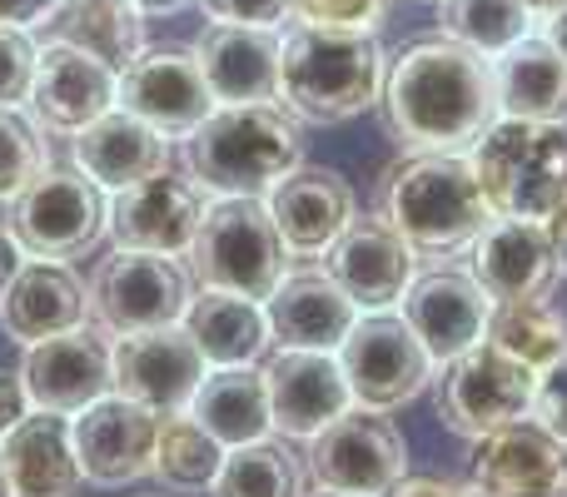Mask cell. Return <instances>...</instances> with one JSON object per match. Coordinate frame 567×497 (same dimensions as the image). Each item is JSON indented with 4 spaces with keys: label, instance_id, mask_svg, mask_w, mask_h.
<instances>
[{
    "label": "cell",
    "instance_id": "cell-1",
    "mask_svg": "<svg viewBox=\"0 0 567 497\" xmlns=\"http://www.w3.org/2000/svg\"><path fill=\"white\" fill-rule=\"evenodd\" d=\"M379 115L389 139L409 149H473L498 120L493 60L449 35L409 40L383 70Z\"/></svg>",
    "mask_w": 567,
    "mask_h": 497
},
{
    "label": "cell",
    "instance_id": "cell-2",
    "mask_svg": "<svg viewBox=\"0 0 567 497\" xmlns=\"http://www.w3.org/2000/svg\"><path fill=\"white\" fill-rule=\"evenodd\" d=\"M379 215L423 253H453L483 235L498 209L478 185V169L458 149H413L393 159L373 189Z\"/></svg>",
    "mask_w": 567,
    "mask_h": 497
},
{
    "label": "cell",
    "instance_id": "cell-3",
    "mask_svg": "<svg viewBox=\"0 0 567 497\" xmlns=\"http://www.w3.org/2000/svg\"><path fill=\"white\" fill-rule=\"evenodd\" d=\"M383 60L373 30L339 25H293L279 35V100L293 120L309 125H343L379 105Z\"/></svg>",
    "mask_w": 567,
    "mask_h": 497
},
{
    "label": "cell",
    "instance_id": "cell-4",
    "mask_svg": "<svg viewBox=\"0 0 567 497\" xmlns=\"http://www.w3.org/2000/svg\"><path fill=\"white\" fill-rule=\"evenodd\" d=\"M185 165L209 195H269L303 165V135L279 105H215L185 135Z\"/></svg>",
    "mask_w": 567,
    "mask_h": 497
},
{
    "label": "cell",
    "instance_id": "cell-5",
    "mask_svg": "<svg viewBox=\"0 0 567 497\" xmlns=\"http://www.w3.org/2000/svg\"><path fill=\"white\" fill-rule=\"evenodd\" d=\"M468 159L498 215L548 219L567 199V125L498 115Z\"/></svg>",
    "mask_w": 567,
    "mask_h": 497
},
{
    "label": "cell",
    "instance_id": "cell-6",
    "mask_svg": "<svg viewBox=\"0 0 567 497\" xmlns=\"http://www.w3.org/2000/svg\"><path fill=\"white\" fill-rule=\"evenodd\" d=\"M189 263H195V279L205 289H225L239 293V299L265 303L284 279L289 245H284L265 199L229 195L205 209V225L189 245Z\"/></svg>",
    "mask_w": 567,
    "mask_h": 497
},
{
    "label": "cell",
    "instance_id": "cell-7",
    "mask_svg": "<svg viewBox=\"0 0 567 497\" xmlns=\"http://www.w3.org/2000/svg\"><path fill=\"white\" fill-rule=\"evenodd\" d=\"M533 389H538V373H533L528 363L503 353L498 343L478 339L473 349H463L458 359L443 363L433 408H439V423L449 433L478 443L483 433L503 428V423L528 418Z\"/></svg>",
    "mask_w": 567,
    "mask_h": 497
},
{
    "label": "cell",
    "instance_id": "cell-8",
    "mask_svg": "<svg viewBox=\"0 0 567 497\" xmlns=\"http://www.w3.org/2000/svg\"><path fill=\"white\" fill-rule=\"evenodd\" d=\"M195 299V283L179 269L175 253L150 249H115L90 273V313L105 333H145L179 323Z\"/></svg>",
    "mask_w": 567,
    "mask_h": 497
},
{
    "label": "cell",
    "instance_id": "cell-9",
    "mask_svg": "<svg viewBox=\"0 0 567 497\" xmlns=\"http://www.w3.org/2000/svg\"><path fill=\"white\" fill-rule=\"evenodd\" d=\"M110 229V205L95 179L65 175V169H40L16 195L10 235L35 259H75L95 249Z\"/></svg>",
    "mask_w": 567,
    "mask_h": 497
},
{
    "label": "cell",
    "instance_id": "cell-10",
    "mask_svg": "<svg viewBox=\"0 0 567 497\" xmlns=\"http://www.w3.org/2000/svg\"><path fill=\"white\" fill-rule=\"evenodd\" d=\"M303 468L313 473L319 488L353 493V497H383L409 473V443L389 418L373 408L339 413L309 438Z\"/></svg>",
    "mask_w": 567,
    "mask_h": 497
},
{
    "label": "cell",
    "instance_id": "cell-11",
    "mask_svg": "<svg viewBox=\"0 0 567 497\" xmlns=\"http://www.w3.org/2000/svg\"><path fill=\"white\" fill-rule=\"evenodd\" d=\"M339 369L349 379L353 403L373 413L413 403L433 379V359L419 343V333L403 319H389V313H369L343 333Z\"/></svg>",
    "mask_w": 567,
    "mask_h": 497
},
{
    "label": "cell",
    "instance_id": "cell-12",
    "mask_svg": "<svg viewBox=\"0 0 567 497\" xmlns=\"http://www.w3.org/2000/svg\"><path fill=\"white\" fill-rule=\"evenodd\" d=\"M115 105L140 115L145 125H155L165 139H185L215 110V95H209V80L199 70L195 50L155 45V50H140L120 70Z\"/></svg>",
    "mask_w": 567,
    "mask_h": 497
},
{
    "label": "cell",
    "instance_id": "cell-13",
    "mask_svg": "<svg viewBox=\"0 0 567 497\" xmlns=\"http://www.w3.org/2000/svg\"><path fill=\"white\" fill-rule=\"evenodd\" d=\"M159 418L165 413L145 408V403L125 398V393H105L90 408L75 413V458L80 473L100 488H125L155 473V443Z\"/></svg>",
    "mask_w": 567,
    "mask_h": 497
},
{
    "label": "cell",
    "instance_id": "cell-14",
    "mask_svg": "<svg viewBox=\"0 0 567 497\" xmlns=\"http://www.w3.org/2000/svg\"><path fill=\"white\" fill-rule=\"evenodd\" d=\"M473 497H567V443L538 418H513L483 433L468 468Z\"/></svg>",
    "mask_w": 567,
    "mask_h": 497
},
{
    "label": "cell",
    "instance_id": "cell-15",
    "mask_svg": "<svg viewBox=\"0 0 567 497\" xmlns=\"http://www.w3.org/2000/svg\"><path fill=\"white\" fill-rule=\"evenodd\" d=\"M209 189L195 175H159L140 179L130 189H115L110 205V235L120 249H150V253H189L199 225L209 209Z\"/></svg>",
    "mask_w": 567,
    "mask_h": 497
},
{
    "label": "cell",
    "instance_id": "cell-16",
    "mask_svg": "<svg viewBox=\"0 0 567 497\" xmlns=\"http://www.w3.org/2000/svg\"><path fill=\"white\" fill-rule=\"evenodd\" d=\"M205 369L209 359L189 339L185 323H165V329H145L120 339L110 389L155 413H185L195 389L205 383Z\"/></svg>",
    "mask_w": 567,
    "mask_h": 497
},
{
    "label": "cell",
    "instance_id": "cell-17",
    "mask_svg": "<svg viewBox=\"0 0 567 497\" xmlns=\"http://www.w3.org/2000/svg\"><path fill=\"white\" fill-rule=\"evenodd\" d=\"M399 303H403V323L419 333V343L429 349L433 363H449L463 349H473L488 333V313H493V299L473 279V269H453V263L413 273V283L403 289Z\"/></svg>",
    "mask_w": 567,
    "mask_h": 497
},
{
    "label": "cell",
    "instance_id": "cell-18",
    "mask_svg": "<svg viewBox=\"0 0 567 497\" xmlns=\"http://www.w3.org/2000/svg\"><path fill=\"white\" fill-rule=\"evenodd\" d=\"M413 253L419 249L383 215H363V219H349V229L323 249V273H329L359 309H389L413 283V263H419Z\"/></svg>",
    "mask_w": 567,
    "mask_h": 497
},
{
    "label": "cell",
    "instance_id": "cell-19",
    "mask_svg": "<svg viewBox=\"0 0 567 497\" xmlns=\"http://www.w3.org/2000/svg\"><path fill=\"white\" fill-rule=\"evenodd\" d=\"M473 279L493 303L548 299L558 283V249L543 219L493 215L473 239Z\"/></svg>",
    "mask_w": 567,
    "mask_h": 497
},
{
    "label": "cell",
    "instance_id": "cell-20",
    "mask_svg": "<svg viewBox=\"0 0 567 497\" xmlns=\"http://www.w3.org/2000/svg\"><path fill=\"white\" fill-rule=\"evenodd\" d=\"M110 379H115V353L90 329H70V333H55V339L30 343L25 369H20L25 398L35 408L65 413V418L90 408L95 398H105Z\"/></svg>",
    "mask_w": 567,
    "mask_h": 497
},
{
    "label": "cell",
    "instance_id": "cell-21",
    "mask_svg": "<svg viewBox=\"0 0 567 497\" xmlns=\"http://www.w3.org/2000/svg\"><path fill=\"white\" fill-rule=\"evenodd\" d=\"M115 90H120V70H110L105 60L85 55L75 45H40L30 105H35V120L45 130L80 135L105 110H115Z\"/></svg>",
    "mask_w": 567,
    "mask_h": 497
},
{
    "label": "cell",
    "instance_id": "cell-22",
    "mask_svg": "<svg viewBox=\"0 0 567 497\" xmlns=\"http://www.w3.org/2000/svg\"><path fill=\"white\" fill-rule=\"evenodd\" d=\"M269 413L284 438H313L323 423L349 413L353 393L329 349H279L265 363Z\"/></svg>",
    "mask_w": 567,
    "mask_h": 497
},
{
    "label": "cell",
    "instance_id": "cell-23",
    "mask_svg": "<svg viewBox=\"0 0 567 497\" xmlns=\"http://www.w3.org/2000/svg\"><path fill=\"white\" fill-rule=\"evenodd\" d=\"M195 60L215 105H275L279 100V30L209 20L195 40Z\"/></svg>",
    "mask_w": 567,
    "mask_h": 497
},
{
    "label": "cell",
    "instance_id": "cell-24",
    "mask_svg": "<svg viewBox=\"0 0 567 497\" xmlns=\"http://www.w3.org/2000/svg\"><path fill=\"white\" fill-rule=\"evenodd\" d=\"M90 313V289L55 259H35L20 263L16 279H10L6 299H0V329L16 343H40L55 339V333L85 329Z\"/></svg>",
    "mask_w": 567,
    "mask_h": 497
},
{
    "label": "cell",
    "instance_id": "cell-25",
    "mask_svg": "<svg viewBox=\"0 0 567 497\" xmlns=\"http://www.w3.org/2000/svg\"><path fill=\"white\" fill-rule=\"evenodd\" d=\"M269 333L279 349H339L343 333L359 323V303L339 289L323 269L284 273L279 289L265 299Z\"/></svg>",
    "mask_w": 567,
    "mask_h": 497
},
{
    "label": "cell",
    "instance_id": "cell-26",
    "mask_svg": "<svg viewBox=\"0 0 567 497\" xmlns=\"http://www.w3.org/2000/svg\"><path fill=\"white\" fill-rule=\"evenodd\" d=\"M10 488L16 497H75L80 488V458H75V423L65 413L35 408L0 438Z\"/></svg>",
    "mask_w": 567,
    "mask_h": 497
},
{
    "label": "cell",
    "instance_id": "cell-27",
    "mask_svg": "<svg viewBox=\"0 0 567 497\" xmlns=\"http://www.w3.org/2000/svg\"><path fill=\"white\" fill-rule=\"evenodd\" d=\"M75 139V165L85 179H95L100 189H130L140 179L169 169V139L155 125H145L130 110H105L95 125H85Z\"/></svg>",
    "mask_w": 567,
    "mask_h": 497
},
{
    "label": "cell",
    "instance_id": "cell-28",
    "mask_svg": "<svg viewBox=\"0 0 567 497\" xmlns=\"http://www.w3.org/2000/svg\"><path fill=\"white\" fill-rule=\"evenodd\" d=\"M275 215L289 253H323L353 219V189L339 169H293L269 189Z\"/></svg>",
    "mask_w": 567,
    "mask_h": 497
},
{
    "label": "cell",
    "instance_id": "cell-29",
    "mask_svg": "<svg viewBox=\"0 0 567 497\" xmlns=\"http://www.w3.org/2000/svg\"><path fill=\"white\" fill-rule=\"evenodd\" d=\"M498 115L567 125V60L548 35H523L493 60Z\"/></svg>",
    "mask_w": 567,
    "mask_h": 497
},
{
    "label": "cell",
    "instance_id": "cell-30",
    "mask_svg": "<svg viewBox=\"0 0 567 497\" xmlns=\"http://www.w3.org/2000/svg\"><path fill=\"white\" fill-rule=\"evenodd\" d=\"M35 30L40 45H75L110 70H125L145 50V10L135 0H60Z\"/></svg>",
    "mask_w": 567,
    "mask_h": 497
},
{
    "label": "cell",
    "instance_id": "cell-31",
    "mask_svg": "<svg viewBox=\"0 0 567 497\" xmlns=\"http://www.w3.org/2000/svg\"><path fill=\"white\" fill-rule=\"evenodd\" d=\"M189 418L219 443V448H239V443H255L275 428V413H269V383L265 369H215L205 373V383L189 398Z\"/></svg>",
    "mask_w": 567,
    "mask_h": 497
},
{
    "label": "cell",
    "instance_id": "cell-32",
    "mask_svg": "<svg viewBox=\"0 0 567 497\" xmlns=\"http://www.w3.org/2000/svg\"><path fill=\"white\" fill-rule=\"evenodd\" d=\"M189 339L199 343L215 369H239V363H255L269 343V319L255 299H239V293L225 289H205L189 299L185 319Z\"/></svg>",
    "mask_w": 567,
    "mask_h": 497
},
{
    "label": "cell",
    "instance_id": "cell-33",
    "mask_svg": "<svg viewBox=\"0 0 567 497\" xmlns=\"http://www.w3.org/2000/svg\"><path fill=\"white\" fill-rule=\"evenodd\" d=\"M215 497H303V458L289 438H255L225 453L219 478L209 483Z\"/></svg>",
    "mask_w": 567,
    "mask_h": 497
},
{
    "label": "cell",
    "instance_id": "cell-34",
    "mask_svg": "<svg viewBox=\"0 0 567 497\" xmlns=\"http://www.w3.org/2000/svg\"><path fill=\"white\" fill-rule=\"evenodd\" d=\"M488 343H498L503 353L523 359L533 373H543L548 363H558L567 353V319L558 309H548L543 299H518V303H493L488 313Z\"/></svg>",
    "mask_w": 567,
    "mask_h": 497
},
{
    "label": "cell",
    "instance_id": "cell-35",
    "mask_svg": "<svg viewBox=\"0 0 567 497\" xmlns=\"http://www.w3.org/2000/svg\"><path fill=\"white\" fill-rule=\"evenodd\" d=\"M225 448L199 428L189 413H165L159 418V443H155V478L169 493H205L219 478Z\"/></svg>",
    "mask_w": 567,
    "mask_h": 497
},
{
    "label": "cell",
    "instance_id": "cell-36",
    "mask_svg": "<svg viewBox=\"0 0 567 497\" xmlns=\"http://www.w3.org/2000/svg\"><path fill=\"white\" fill-rule=\"evenodd\" d=\"M533 25L523 0H439V30L478 55H503Z\"/></svg>",
    "mask_w": 567,
    "mask_h": 497
},
{
    "label": "cell",
    "instance_id": "cell-37",
    "mask_svg": "<svg viewBox=\"0 0 567 497\" xmlns=\"http://www.w3.org/2000/svg\"><path fill=\"white\" fill-rule=\"evenodd\" d=\"M45 169V139L16 110H0V199H16Z\"/></svg>",
    "mask_w": 567,
    "mask_h": 497
},
{
    "label": "cell",
    "instance_id": "cell-38",
    "mask_svg": "<svg viewBox=\"0 0 567 497\" xmlns=\"http://www.w3.org/2000/svg\"><path fill=\"white\" fill-rule=\"evenodd\" d=\"M35 55H40V45L30 40V30L0 20V110H20L30 100Z\"/></svg>",
    "mask_w": 567,
    "mask_h": 497
},
{
    "label": "cell",
    "instance_id": "cell-39",
    "mask_svg": "<svg viewBox=\"0 0 567 497\" xmlns=\"http://www.w3.org/2000/svg\"><path fill=\"white\" fill-rule=\"evenodd\" d=\"M289 15L303 25H339V30H379L389 0H289Z\"/></svg>",
    "mask_w": 567,
    "mask_h": 497
},
{
    "label": "cell",
    "instance_id": "cell-40",
    "mask_svg": "<svg viewBox=\"0 0 567 497\" xmlns=\"http://www.w3.org/2000/svg\"><path fill=\"white\" fill-rule=\"evenodd\" d=\"M533 413H538V423L553 433V438L567 443V353L538 373V389H533Z\"/></svg>",
    "mask_w": 567,
    "mask_h": 497
},
{
    "label": "cell",
    "instance_id": "cell-41",
    "mask_svg": "<svg viewBox=\"0 0 567 497\" xmlns=\"http://www.w3.org/2000/svg\"><path fill=\"white\" fill-rule=\"evenodd\" d=\"M199 10L225 25H279L289 15V0H199Z\"/></svg>",
    "mask_w": 567,
    "mask_h": 497
},
{
    "label": "cell",
    "instance_id": "cell-42",
    "mask_svg": "<svg viewBox=\"0 0 567 497\" xmlns=\"http://www.w3.org/2000/svg\"><path fill=\"white\" fill-rule=\"evenodd\" d=\"M30 398H25V383H20V373H6L0 369V438H6L10 428H16L20 418H25Z\"/></svg>",
    "mask_w": 567,
    "mask_h": 497
},
{
    "label": "cell",
    "instance_id": "cell-43",
    "mask_svg": "<svg viewBox=\"0 0 567 497\" xmlns=\"http://www.w3.org/2000/svg\"><path fill=\"white\" fill-rule=\"evenodd\" d=\"M383 497H473V493L458 488V483H449V478H409V473H403Z\"/></svg>",
    "mask_w": 567,
    "mask_h": 497
},
{
    "label": "cell",
    "instance_id": "cell-44",
    "mask_svg": "<svg viewBox=\"0 0 567 497\" xmlns=\"http://www.w3.org/2000/svg\"><path fill=\"white\" fill-rule=\"evenodd\" d=\"M60 0H0V20H6V25H20V30H35Z\"/></svg>",
    "mask_w": 567,
    "mask_h": 497
},
{
    "label": "cell",
    "instance_id": "cell-45",
    "mask_svg": "<svg viewBox=\"0 0 567 497\" xmlns=\"http://www.w3.org/2000/svg\"><path fill=\"white\" fill-rule=\"evenodd\" d=\"M16 269H20V245H16V235H10V229H0V299H6Z\"/></svg>",
    "mask_w": 567,
    "mask_h": 497
},
{
    "label": "cell",
    "instance_id": "cell-46",
    "mask_svg": "<svg viewBox=\"0 0 567 497\" xmlns=\"http://www.w3.org/2000/svg\"><path fill=\"white\" fill-rule=\"evenodd\" d=\"M543 225H548V235H553V249H558V273H567V199L558 209H553L548 219H543Z\"/></svg>",
    "mask_w": 567,
    "mask_h": 497
},
{
    "label": "cell",
    "instance_id": "cell-47",
    "mask_svg": "<svg viewBox=\"0 0 567 497\" xmlns=\"http://www.w3.org/2000/svg\"><path fill=\"white\" fill-rule=\"evenodd\" d=\"M543 35H548L553 45L563 50V60H567V6H563V10H553V15L543 20Z\"/></svg>",
    "mask_w": 567,
    "mask_h": 497
},
{
    "label": "cell",
    "instance_id": "cell-48",
    "mask_svg": "<svg viewBox=\"0 0 567 497\" xmlns=\"http://www.w3.org/2000/svg\"><path fill=\"white\" fill-rule=\"evenodd\" d=\"M523 6L533 10V20H548L553 10H563V6H567V0H523Z\"/></svg>",
    "mask_w": 567,
    "mask_h": 497
},
{
    "label": "cell",
    "instance_id": "cell-49",
    "mask_svg": "<svg viewBox=\"0 0 567 497\" xmlns=\"http://www.w3.org/2000/svg\"><path fill=\"white\" fill-rule=\"evenodd\" d=\"M135 6H140V10H179L185 0H135Z\"/></svg>",
    "mask_w": 567,
    "mask_h": 497
},
{
    "label": "cell",
    "instance_id": "cell-50",
    "mask_svg": "<svg viewBox=\"0 0 567 497\" xmlns=\"http://www.w3.org/2000/svg\"><path fill=\"white\" fill-rule=\"evenodd\" d=\"M0 497H16V488H10V473H6V458H0Z\"/></svg>",
    "mask_w": 567,
    "mask_h": 497
},
{
    "label": "cell",
    "instance_id": "cell-51",
    "mask_svg": "<svg viewBox=\"0 0 567 497\" xmlns=\"http://www.w3.org/2000/svg\"><path fill=\"white\" fill-rule=\"evenodd\" d=\"M313 497H353V493H333V488H319Z\"/></svg>",
    "mask_w": 567,
    "mask_h": 497
}]
</instances>
